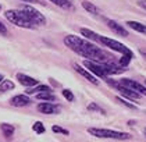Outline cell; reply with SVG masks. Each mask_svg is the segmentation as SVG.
Masks as SVG:
<instances>
[{
    "instance_id": "obj_7",
    "label": "cell",
    "mask_w": 146,
    "mask_h": 142,
    "mask_svg": "<svg viewBox=\"0 0 146 142\" xmlns=\"http://www.w3.org/2000/svg\"><path fill=\"white\" fill-rule=\"evenodd\" d=\"M121 85L124 87L129 88V89H132L135 92H138L139 95H143L146 96V87L145 85H142L141 82H138V81H135V79H129V78H123V79H120L118 81Z\"/></svg>"
},
{
    "instance_id": "obj_3",
    "label": "cell",
    "mask_w": 146,
    "mask_h": 142,
    "mask_svg": "<svg viewBox=\"0 0 146 142\" xmlns=\"http://www.w3.org/2000/svg\"><path fill=\"white\" fill-rule=\"evenodd\" d=\"M4 15H6V18L11 22V24L20 27V28L34 29L35 27H36V25H34L32 22L29 21V18L27 17V14H25L21 9H20V10H7L4 13Z\"/></svg>"
},
{
    "instance_id": "obj_2",
    "label": "cell",
    "mask_w": 146,
    "mask_h": 142,
    "mask_svg": "<svg viewBox=\"0 0 146 142\" xmlns=\"http://www.w3.org/2000/svg\"><path fill=\"white\" fill-rule=\"evenodd\" d=\"M84 66L86 67L93 75L103 78V79H107L110 75L121 74L127 70V67L115 64L114 61H111V63H98V61H92V60H84Z\"/></svg>"
},
{
    "instance_id": "obj_14",
    "label": "cell",
    "mask_w": 146,
    "mask_h": 142,
    "mask_svg": "<svg viewBox=\"0 0 146 142\" xmlns=\"http://www.w3.org/2000/svg\"><path fill=\"white\" fill-rule=\"evenodd\" d=\"M79 32H81V35H84L86 39H89V41H92V42H98V43H99V33L93 32L92 29H88V28H81Z\"/></svg>"
},
{
    "instance_id": "obj_22",
    "label": "cell",
    "mask_w": 146,
    "mask_h": 142,
    "mask_svg": "<svg viewBox=\"0 0 146 142\" xmlns=\"http://www.w3.org/2000/svg\"><path fill=\"white\" fill-rule=\"evenodd\" d=\"M32 130H34L36 134H43V132L46 131V128H45V125L40 123V121H36L34 125H32Z\"/></svg>"
},
{
    "instance_id": "obj_32",
    "label": "cell",
    "mask_w": 146,
    "mask_h": 142,
    "mask_svg": "<svg viewBox=\"0 0 146 142\" xmlns=\"http://www.w3.org/2000/svg\"><path fill=\"white\" fill-rule=\"evenodd\" d=\"M0 10H1V6H0Z\"/></svg>"
},
{
    "instance_id": "obj_27",
    "label": "cell",
    "mask_w": 146,
    "mask_h": 142,
    "mask_svg": "<svg viewBox=\"0 0 146 142\" xmlns=\"http://www.w3.org/2000/svg\"><path fill=\"white\" fill-rule=\"evenodd\" d=\"M0 33H1V35H7V33H9L7 28H6V25H4L1 21H0Z\"/></svg>"
},
{
    "instance_id": "obj_6",
    "label": "cell",
    "mask_w": 146,
    "mask_h": 142,
    "mask_svg": "<svg viewBox=\"0 0 146 142\" xmlns=\"http://www.w3.org/2000/svg\"><path fill=\"white\" fill-rule=\"evenodd\" d=\"M21 10L27 14V17L29 18V21L32 22L34 25H45V24H46L45 15H43L40 11L36 10L35 7H32V6L24 4L23 7H21Z\"/></svg>"
},
{
    "instance_id": "obj_25",
    "label": "cell",
    "mask_w": 146,
    "mask_h": 142,
    "mask_svg": "<svg viewBox=\"0 0 146 142\" xmlns=\"http://www.w3.org/2000/svg\"><path fill=\"white\" fill-rule=\"evenodd\" d=\"M52 131L57 132V134H63V135H70V131H68V130H64V128H61V127H58V125H53V127H52Z\"/></svg>"
},
{
    "instance_id": "obj_5",
    "label": "cell",
    "mask_w": 146,
    "mask_h": 142,
    "mask_svg": "<svg viewBox=\"0 0 146 142\" xmlns=\"http://www.w3.org/2000/svg\"><path fill=\"white\" fill-rule=\"evenodd\" d=\"M99 43L103 45V46H106V47H109V49H111L114 52H118V53H121V55L132 53V50L128 49L125 45H123L121 42H118V41H114L111 38H107V36L99 35Z\"/></svg>"
},
{
    "instance_id": "obj_29",
    "label": "cell",
    "mask_w": 146,
    "mask_h": 142,
    "mask_svg": "<svg viewBox=\"0 0 146 142\" xmlns=\"http://www.w3.org/2000/svg\"><path fill=\"white\" fill-rule=\"evenodd\" d=\"M3 79H4V78H3V75H1V74H0V82H1V81H3Z\"/></svg>"
},
{
    "instance_id": "obj_28",
    "label": "cell",
    "mask_w": 146,
    "mask_h": 142,
    "mask_svg": "<svg viewBox=\"0 0 146 142\" xmlns=\"http://www.w3.org/2000/svg\"><path fill=\"white\" fill-rule=\"evenodd\" d=\"M138 6L142 7L143 10H146V0H139V1H138Z\"/></svg>"
},
{
    "instance_id": "obj_11",
    "label": "cell",
    "mask_w": 146,
    "mask_h": 142,
    "mask_svg": "<svg viewBox=\"0 0 146 142\" xmlns=\"http://www.w3.org/2000/svg\"><path fill=\"white\" fill-rule=\"evenodd\" d=\"M29 103H31V99L27 95H15L10 99V105L14 107H24V106H28Z\"/></svg>"
},
{
    "instance_id": "obj_12",
    "label": "cell",
    "mask_w": 146,
    "mask_h": 142,
    "mask_svg": "<svg viewBox=\"0 0 146 142\" xmlns=\"http://www.w3.org/2000/svg\"><path fill=\"white\" fill-rule=\"evenodd\" d=\"M17 79H18V82L21 85H24V87H27V88H32L39 84L38 79H35V78H32V77H29V75H25L23 73H18L17 74Z\"/></svg>"
},
{
    "instance_id": "obj_17",
    "label": "cell",
    "mask_w": 146,
    "mask_h": 142,
    "mask_svg": "<svg viewBox=\"0 0 146 142\" xmlns=\"http://www.w3.org/2000/svg\"><path fill=\"white\" fill-rule=\"evenodd\" d=\"M49 1H52L53 4H56V6L64 9V10H74V6L70 0H49Z\"/></svg>"
},
{
    "instance_id": "obj_20",
    "label": "cell",
    "mask_w": 146,
    "mask_h": 142,
    "mask_svg": "<svg viewBox=\"0 0 146 142\" xmlns=\"http://www.w3.org/2000/svg\"><path fill=\"white\" fill-rule=\"evenodd\" d=\"M82 7L88 11V13H90V14H95V15H98V14L100 13V11H99V9H98L95 4H92L90 1H82Z\"/></svg>"
},
{
    "instance_id": "obj_4",
    "label": "cell",
    "mask_w": 146,
    "mask_h": 142,
    "mask_svg": "<svg viewBox=\"0 0 146 142\" xmlns=\"http://www.w3.org/2000/svg\"><path fill=\"white\" fill-rule=\"evenodd\" d=\"M88 132L96 138H107V139H118V141H127L131 138V134L115 130H107V128H88Z\"/></svg>"
},
{
    "instance_id": "obj_18",
    "label": "cell",
    "mask_w": 146,
    "mask_h": 142,
    "mask_svg": "<svg viewBox=\"0 0 146 142\" xmlns=\"http://www.w3.org/2000/svg\"><path fill=\"white\" fill-rule=\"evenodd\" d=\"M52 89L47 87V85H35V88H29L28 91H27V93L28 95H32V93H39V92H50Z\"/></svg>"
},
{
    "instance_id": "obj_1",
    "label": "cell",
    "mask_w": 146,
    "mask_h": 142,
    "mask_svg": "<svg viewBox=\"0 0 146 142\" xmlns=\"http://www.w3.org/2000/svg\"><path fill=\"white\" fill-rule=\"evenodd\" d=\"M64 45L77 55L85 57V60H92L98 63H111L113 56L103 50L102 47L96 46L93 42L88 39H82L77 35H67L64 38Z\"/></svg>"
},
{
    "instance_id": "obj_13",
    "label": "cell",
    "mask_w": 146,
    "mask_h": 142,
    "mask_svg": "<svg viewBox=\"0 0 146 142\" xmlns=\"http://www.w3.org/2000/svg\"><path fill=\"white\" fill-rule=\"evenodd\" d=\"M131 29H134L136 32L142 33V35H146V25L142 24V22H138V21H127L125 22Z\"/></svg>"
},
{
    "instance_id": "obj_26",
    "label": "cell",
    "mask_w": 146,
    "mask_h": 142,
    "mask_svg": "<svg viewBox=\"0 0 146 142\" xmlns=\"http://www.w3.org/2000/svg\"><path fill=\"white\" fill-rule=\"evenodd\" d=\"M88 110H96V111H100V113H104V110L100 109L98 105H95V103H90L89 106H88Z\"/></svg>"
},
{
    "instance_id": "obj_19",
    "label": "cell",
    "mask_w": 146,
    "mask_h": 142,
    "mask_svg": "<svg viewBox=\"0 0 146 142\" xmlns=\"http://www.w3.org/2000/svg\"><path fill=\"white\" fill-rule=\"evenodd\" d=\"M15 88L14 82L11 79H3L0 82V92H7V91H13Z\"/></svg>"
},
{
    "instance_id": "obj_8",
    "label": "cell",
    "mask_w": 146,
    "mask_h": 142,
    "mask_svg": "<svg viewBox=\"0 0 146 142\" xmlns=\"http://www.w3.org/2000/svg\"><path fill=\"white\" fill-rule=\"evenodd\" d=\"M36 109L42 114H58L61 107L56 103H52V102H42V103L38 105Z\"/></svg>"
},
{
    "instance_id": "obj_30",
    "label": "cell",
    "mask_w": 146,
    "mask_h": 142,
    "mask_svg": "<svg viewBox=\"0 0 146 142\" xmlns=\"http://www.w3.org/2000/svg\"><path fill=\"white\" fill-rule=\"evenodd\" d=\"M23 1H38V0H23Z\"/></svg>"
},
{
    "instance_id": "obj_33",
    "label": "cell",
    "mask_w": 146,
    "mask_h": 142,
    "mask_svg": "<svg viewBox=\"0 0 146 142\" xmlns=\"http://www.w3.org/2000/svg\"><path fill=\"white\" fill-rule=\"evenodd\" d=\"M145 135H146V131H145Z\"/></svg>"
},
{
    "instance_id": "obj_23",
    "label": "cell",
    "mask_w": 146,
    "mask_h": 142,
    "mask_svg": "<svg viewBox=\"0 0 146 142\" xmlns=\"http://www.w3.org/2000/svg\"><path fill=\"white\" fill-rule=\"evenodd\" d=\"M115 100H117L118 103H121L123 106H125V107H128V109H132V110L136 109V106H135V105H132V103H129V102H127L125 99L120 98V96H117V98H115Z\"/></svg>"
},
{
    "instance_id": "obj_9",
    "label": "cell",
    "mask_w": 146,
    "mask_h": 142,
    "mask_svg": "<svg viewBox=\"0 0 146 142\" xmlns=\"http://www.w3.org/2000/svg\"><path fill=\"white\" fill-rule=\"evenodd\" d=\"M72 67H74V70H75L78 74H81V75L84 77L85 79H88V81H89V82H92L93 85H99V79H98V77L93 75L89 70H88V68H84V67L81 66V64H78V63H74V64H72Z\"/></svg>"
},
{
    "instance_id": "obj_31",
    "label": "cell",
    "mask_w": 146,
    "mask_h": 142,
    "mask_svg": "<svg viewBox=\"0 0 146 142\" xmlns=\"http://www.w3.org/2000/svg\"><path fill=\"white\" fill-rule=\"evenodd\" d=\"M145 85H146V79H145Z\"/></svg>"
},
{
    "instance_id": "obj_24",
    "label": "cell",
    "mask_w": 146,
    "mask_h": 142,
    "mask_svg": "<svg viewBox=\"0 0 146 142\" xmlns=\"http://www.w3.org/2000/svg\"><path fill=\"white\" fill-rule=\"evenodd\" d=\"M63 96L67 99L68 102H74L75 100V96H74V93L70 91V89H63Z\"/></svg>"
},
{
    "instance_id": "obj_21",
    "label": "cell",
    "mask_w": 146,
    "mask_h": 142,
    "mask_svg": "<svg viewBox=\"0 0 146 142\" xmlns=\"http://www.w3.org/2000/svg\"><path fill=\"white\" fill-rule=\"evenodd\" d=\"M132 57H134V53H128V55H123V57L120 59V61H118V64L123 67H127L129 64V61L132 60Z\"/></svg>"
},
{
    "instance_id": "obj_15",
    "label": "cell",
    "mask_w": 146,
    "mask_h": 142,
    "mask_svg": "<svg viewBox=\"0 0 146 142\" xmlns=\"http://www.w3.org/2000/svg\"><path fill=\"white\" fill-rule=\"evenodd\" d=\"M0 130L3 132V135L6 137V138H11L13 135H14V132H15V128H14V125L11 124H7V123H3V124H0Z\"/></svg>"
},
{
    "instance_id": "obj_16",
    "label": "cell",
    "mask_w": 146,
    "mask_h": 142,
    "mask_svg": "<svg viewBox=\"0 0 146 142\" xmlns=\"http://www.w3.org/2000/svg\"><path fill=\"white\" fill-rule=\"evenodd\" d=\"M38 100H43V102H56V96L52 93V92H39V93H35Z\"/></svg>"
},
{
    "instance_id": "obj_10",
    "label": "cell",
    "mask_w": 146,
    "mask_h": 142,
    "mask_svg": "<svg viewBox=\"0 0 146 142\" xmlns=\"http://www.w3.org/2000/svg\"><path fill=\"white\" fill-rule=\"evenodd\" d=\"M107 25H109V28L111 29L114 33H117V35H120V36H123V38H127L129 33L128 31L124 28L121 24H118L117 21H114V20H107Z\"/></svg>"
}]
</instances>
